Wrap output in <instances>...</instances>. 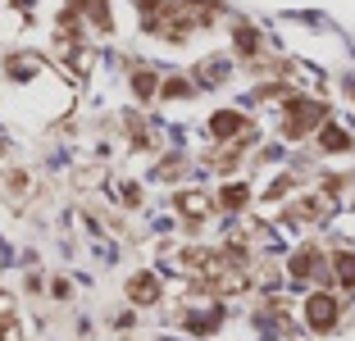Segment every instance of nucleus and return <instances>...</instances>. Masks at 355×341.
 <instances>
[{
    "mask_svg": "<svg viewBox=\"0 0 355 341\" xmlns=\"http://www.w3.org/2000/svg\"><path fill=\"white\" fill-rule=\"evenodd\" d=\"M333 319H337V305H333L328 296H314V300H310V323L324 332V328H333Z\"/></svg>",
    "mask_w": 355,
    "mask_h": 341,
    "instance_id": "nucleus-1",
    "label": "nucleus"
},
{
    "mask_svg": "<svg viewBox=\"0 0 355 341\" xmlns=\"http://www.w3.org/2000/svg\"><path fill=\"white\" fill-rule=\"evenodd\" d=\"M128 296L146 305V300H155V296H159V282L150 278V273H141V278H132V287H128Z\"/></svg>",
    "mask_w": 355,
    "mask_h": 341,
    "instance_id": "nucleus-2",
    "label": "nucleus"
},
{
    "mask_svg": "<svg viewBox=\"0 0 355 341\" xmlns=\"http://www.w3.org/2000/svg\"><path fill=\"white\" fill-rule=\"evenodd\" d=\"M337 273H342L346 287H355V255H337Z\"/></svg>",
    "mask_w": 355,
    "mask_h": 341,
    "instance_id": "nucleus-3",
    "label": "nucleus"
},
{
    "mask_svg": "<svg viewBox=\"0 0 355 341\" xmlns=\"http://www.w3.org/2000/svg\"><path fill=\"white\" fill-rule=\"evenodd\" d=\"M237 128H241V119H237V114H219V119H214V132H219V137L237 132Z\"/></svg>",
    "mask_w": 355,
    "mask_h": 341,
    "instance_id": "nucleus-4",
    "label": "nucleus"
},
{
    "mask_svg": "<svg viewBox=\"0 0 355 341\" xmlns=\"http://www.w3.org/2000/svg\"><path fill=\"white\" fill-rule=\"evenodd\" d=\"M155 91V78L150 73H137V96H150Z\"/></svg>",
    "mask_w": 355,
    "mask_h": 341,
    "instance_id": "nucleus-5",
    "label": "nucleus"
},
{
    "mask_svg": "<svg viewBox=\"0 0 355 341\" xmlns=\"http://www.w3.org/2000/svg\"><path fill=\"white\" fill-rule=\"evenodd\" d=\"M241 200H246V186H228L223 191V205H241Z\"/></svg>",
    "mask_w": 355,
    "mask_h": 341,
    "instance_id": "nucleus-6",
    "label": "nucleus"
},
{
    "mask_svg": "<svg viewBox=\"0 0 355 341\" xmlns=\"http://www.w3.org/2000/svg\"><path fill=\"white\" fill-rule=\"evenodd\" d=\"M324 146H328V150H342L346 137H342V132H324Z\"/></svg>",
    "mask_w": 355,
    "mask_h": 341,
    "instance_id": "nucleus-7",
    "label": "nucleus"
}]
</instances>
